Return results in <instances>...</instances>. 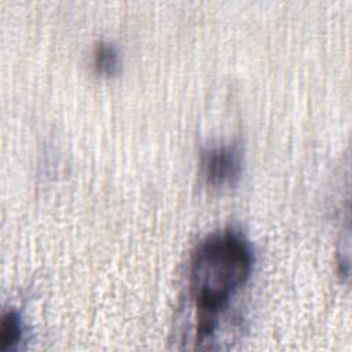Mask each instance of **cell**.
<instances>
[{
	"mask_svg": "<svg viewBox=\"0 0 352 352\" xmlns=\"http://www.w3.org/2000/svg\"><path fill=\"white\" fill-rule=\"evenodd\" d=\"M253 250L234 230L204 238L194 249L188 265L190 297L197 308V345L214 341L219 319L231 297L246 283L253 270Z\"/></svg>",
	"mask_w": 352,
	"mask_h": 352,
	"instance_id": "6da1fadb",
	"label": "cell"
},
{
	"mask_svg": "<svg viewBox=\"0 0 352 352\" xmlns=\"http://www.w3.org/2000/svg\"><path fill=\"white\" fill-rule=\"evenodd\" d=\"M201 170L213 187L232 186L242 172V154L235 144L208 147L201 154Z\"/></svg>",
	"mask_w": 352,
	"mask_h": 352,
	"instance_id": "7a4b0ae2",
	"label": "cell"
},
{
	"mask_svg": "<svg viewBox=\"0 0 352 352\" xmlns=\"http://www.w3.org/2000/svg\"><path fill=\"white\" fill-rule=\"evenodd\" d=\"M22 338V320L15 311L4 312L0 323V351L7 352L16 348Z\"/></svg>",
	"mask_w": 352,
	"mask_h": 352,
	"instance_id": "3957f363",
	"label": "cell"
},
{
	"mask_svg": "<svg viewBox=\"0 0 352 352\" xmlns=\"http://www.w3.org/2000/svg\"><path fill=\"white\" fill-rule=\"evenodd\" d=\"M95 69L104 76H113L120 67V56L113 44L100 41L95 45L92 52Z\"/></svg>",
	"mask_w": 352,
	"mask_h": 352,
	"instance_id": "277c9868",
	"label": "cell"
}]
</instances>
